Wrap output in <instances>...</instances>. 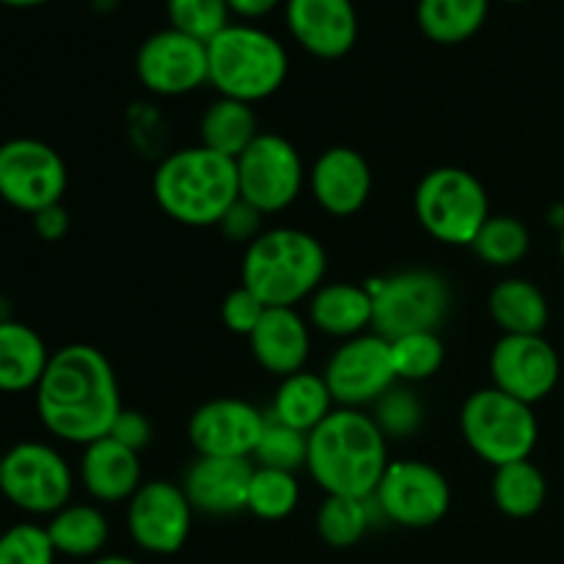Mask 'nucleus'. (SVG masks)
Masks as SVG:
<instances>
[{
    "instance_id": "nucleus-32",
    "label": "nucleus",
    "mask_w": 564,
    "mask_h": 564,
    "mask_svg": "<svg viewBox=\"0 0 564 564\" xmlns=\"http://www.w3.org/2000/svg\"><path fill=\"white\" fill-rule=\"evenodd\" d=\"M301 501V482L292 471L279 468H253L251 488H248V512L262 521H284L295 512Z\"/></svg>"
},
{
    "instance_id": "nucleus-20",
    "label": "nucleus",
    "mask_w": 564,
    "mask_h": 564,
    "mask_svg": "<svg viewBox=\"0 0 564 564\" xmlns=\"http://www.w3.org/2000/svg\"><path fill=\"white\" fill-rule=\"evenodd\" d=\"M314 202L334 218H350L372 196V169L367 158L350 147H330L308 171Z\"/></svg>"
},
{
    "instance_id": "nucleus-34",
    "label": "nucleus",
    "mask_w": 564,
    "mask_h": 564,
    "mask_svg": "<svg viewBox=\"0 0 564 564\" xmlns=\"http://www.w3.org/2000/svg\"><path fill=\"white\" fill-rule=\"evenodd\" d=\"M369 501L350 496H325L317 510V534L330 549H350L367 534Z\"/></svg>"
},
{
    "instance_id": "nucleus-18",
    "label": "nucleus",
    "mask_w": 564,
    "mask_h": 564,
    "mask_svg": "<svg viewBox=\"0 0 564 564\" xmlns=\"http://www.w3.org/2000/svg\"><path fill=\"white\" fill-rule=\"evenodd\" d=\"M286 28L314 58H345L358 39L352 0H286Z\"/></svg>"
},
{
    "instance_id": "nucleus-9",
    "label": "nucleus",
    "mask_w": 564,
    "mask_h": 564,
    "mask_svg": "<svg viewBox=\"0 0 564 564\" xmlns=\"http://www.w3.org/2000/svg\"><path fill=\"white\" fill-rule=\"evenodd\" d=\"M75 477L58 449L42 441H22L3 455L0 494L22 512L55 516L72 499Z\"/></svg>"
},
{
    "instance_id": "nucleus-11",
    "label": "nucleus",
    "mask_w": 564,
    "mask_h": 564,
    "mask_svg": "<svg viewBox=\"0 0 564 564\" xmlns=\"http://www.w3.org/2000/svg\"><path fill=\"white\" fill-rule=\"evenodd\" d=\"M66 182L64 158L50 143L36 138L0 143V198L20 213L36 215L61 204Z\"/></svg>"
},
{
    "instance_id": "nucleus-5",
    "label": "nucleus",
    "mask_w": 564,
    "mask_h": 564,
    "mask_svg": "<svg viewBox=\"0 0 564 564\" xmlns=\"http://www.w3.org/2000/svg\"><path fill=\"white\" fill-rule=\"evenodd\" d=\"M209 83L220 97L262 102L286 80L290 55L273 33L257 25H229L207 44Z\"/></svg>"
},
{
    "instance_id": "nucleus-22",
    "label": "nucleus",
    "mask_w": 564,
    "mask_h": 564,
    "mask_svg": "<svg viewBox=\"0 0 564 564\" xmlns=\"http://www.w3.org/2000/svg\"><path fill=\"white\" fill-rule=\"evenodd\" d=\"M80 482L88 490V496L102 501V505L130 501L143 485L141 457L130 446L105 435V438L83 446Z\"/></svg>"
},
{
    "instance_id": "nucleus-35",
    "label": "nucleus",
    "mask_w": 564,
    "mask_h": 564,
    "mask_svg": "<svg viewBox=\"0 0 564 564\" xmlns=\"http://www.w3.org/2000/svg\"><path fill=\"white\" fill-rule=\"evenodd\" d=\"M308 457V435L301 430H292L286 424L275 422L268 416L262 430V438H259L257 452H253L251 460H257V466L262 468H279V471H301L306 468Z\"/></svg>"
},
{
    "instance_id": "nucleus-36",
    "label": "nucleus",
    "mask_w": 564,
    "mask_h": 564,
    "mask_svg": "<svg viewBox=\"0 0 564 564\" xmlns=\"http://www.w3.org/2000/svg\"><path fill=\"white\" fill-rule=\"evenodd\" d=\"M165 11L174 31L187 33L204 44L231 25V9L226 0H165Z\"/></svg>"
},
{
    "instance_id": "nucleus-26",
    "label": "nucleus",
    "mask_w": 564,
    "mask_h": 564,
    "mask_svg": "<svg viewBox=\"0 0 564 564\" xmlns=\"http://www.w3.org/2000/svg\"><path fill=\"white\" fill-rule=\"evenodd\" d=\"M488 308L505 336H540L549 325V301L529 279H505L490 290Z\"/></svg>"
},
{
    "instance_id": "nucleus-28",
    "label": "nucleus",
    "mask_w": 564,
    "mask_h": 564,
    "mask_svg": "<svg viewBox=\"0 0 564 564\" xmlns=\"http://www.w3.org/2000/svg\"><path fill=\"white\" fill-rule=\"evenodd\" d=\"M259 138L253 105L218 97L202 116V147L237 160Z\"/></svg>"
},
{
    "instance_id": "nucleus-29",
    "label": "nucleus",
    "mask_w": 564,
    "mask_h": 564,
    "mask_svg": "<svg viewBox=\"0 0 564 564\" xmlns=\"http://www.w3.org/2000/svg\"><path fill=\"white\" fill-rule=\"evenodd\" d=\"M488 11L490 0H419L416 22L430 42L460 44L482 31Z\"/></svg>"
},
{
    "instance_id": "nucleus-33",
    "label": "nucleus",
    "mask_w": 564,
    "mask_h": 564,
    "mask_svg": "<svg viewBox=\"0 0 564 564\" xmlns=\"http://www.w3.org/2000/svg\"><path fill=\"white\" fill-rule=\"evenodd\" d=\"M389 345L397 380H402V383H422V380L435 378L441 367H444L446 350L438 330H419V334L397 336Z\"/></svg>"
},
{
    "instance_id": "nucleus-10",
    "label": "nucleus",
    "mask_w": 564,
    "mask_h": 564,
    "mask_svg": "<svg viewBox=\"0 0 564 564\" xmlns=\"http://www.w3.org/2000/svg\"><path fill=\"white\" fill-rule=\"evenodd\" d=\"M240 198L259 213L275 215L297 202L306 182L303 158L292 141L275 132H259L257 141L237 158Z\"/></svg>"
},
{
    "instance_id": "nucleus-3",
    "label": "nucleus",
    "mask_w": 564,
    "mask_h": 564,
    "mask_svg": "<svg viewBox=\"0 0 564 564\" xmlns=\"http://www.w3.org/2000/svg\"><path fill=\"white\" fill-rule=\"evenodd\" d=\"M152 193L158 207L176 224L191 229L218 226L240 198L237 160L202 143L176 149L154 171Z\"/></svg>"
},
{
    "instance_id": "nucleus-30",
    "label": "nucleus",
    "mask_w": 564,
    "mask_h": 564,
    "mask_svg": "<svg viewBox=\"0 0 564 564\" xmlns=\"http://www.w3.org/2000/svg\"><path fill=\"white\" fill-rule=\"evenodd\" d=\"M549 482L532 460H518L499 466L494 474V505L507 518H532L543 510Z\"/></svg>"
},
{
    "instance_id": "nucleus-1",
    "label": "nucleus",
    "mask_w": 564,
    "mask_h": 564,
    "mask_svg": "<svg viewBox=\"0 0 564 564\" xmlns=\"http://www.w3.org/2000/svg\"><path fill=\"white\" fill-rule=\"evenodd\" d=\"M36 413L44 430L66 444L105 438L121 413L119 380L108 356L91 345H66L50 356L36 386Z\"/></svg>"
},
{
    "instance_id": "nucleus-43",
    "label": "nucleus",
    "mask_w": 564,
    "mask_h": 564,
    "mask_svg": "<svg viewBox=\"0 0 564 564\" xmlns=\"http://www.w3.org/2000/svg\"><path fill=\"white\" fill-rule=\"evenodd\" d=\"M231 9V14L248 17V20H257V17L270 14L281 0H226Z\"/></svg>"
},
{
    "instance_id": "nucleus-42",
    "label": "nucleus",
    "mask_w": 564,
    "mask_h": 564,
    "mask_svg": "<svg viewBox=\"0 0 564 564\" xmlns=\"http://www.w3.org/2000/svg\"><path fill=\"white\" fill-rule=\"evenodd\" d=\"M31 218H33V229H36V235L47 242L61 240V237L69 231V215H66V209L61 207V204H53V207L42 209V213L31 215Z\"/></svg>"
},
{
    "instance_id": "nucleus-4",
    "label": "nucleus",
    "mask_w": 564,
    "mask_h": 564,
    "mask_svg": "<svg viewBox=\"0 0 564 564\" xmlns=\"http://www.w3.org/2000/svg\"><path fill=\"white\" fill-rule=\"evenodd\" d=\"M328 273L323 242L295 226L264 229L242 257V286L264 306H290L308 301Z\"/></svg>"
},
{
    "instance_id": "nucleus-41",
    "label": "nucleus",
    "mask_w": 564,
    "mask_h": 564,
    "mask_svg": "<svg viewBox=\"0 0 564 564\" xmlns=\"http://www.w3.org/2000/svg\"><path fill=\"white\" fill-rule=\"evenodd\" d=\"M108 435L141 455V449H147V446L152 444L154 427H152V422H149L147 413L127 411V408H121V413L116 416L113 427H110Z\"/></svg>"
},
{
    "instance_id": "nucleus-23",
    "label": "nucleus",
    "mask_w": 564,
    "mask_h": 564,
    "mask_svg": "<svg viewBox=\"0 0 564 564\" xmlns=\"http://www.w3.org/2000/svg\"><path fill=\"white\" fill-rule=\"evenodd\" d=\"M308 325L334 339H352L372 328V292L369 286L334 281L308 297Z\"/></svg>"
},
{
    "instance_id": "nucleus-37",
    "label": "nucleus",
    "mask_w": 564,
    "mask_h": 564,
    "mask_svg": "<svg viewBox=\"0 0 564 564\" xmlns=\"http://www.w3.org/2000/svg\"><path fill=\"white\" fill-rule=\"evenodd\" d=\"M375 422L386 438H411L424 422V408L413 391L394 386L375 402Z\"/></svg>"
},
{
    "instance_id": "nucleus-39",
    "label": "nucleus",
    "mask_w": 564,
    "mask_h": 564,
    "mask_svg": "<svg viewBox=\"0 0 564 564\" xmlns=\"http://www.w3.org/2000/svg\"><path fill=\"white\" fill-rule=\"evenodd\" d=\"M264 312H268V306L242 284L231 290L220 303V319H224L226 328L237 336H246V339L253 334Z\"/></svg>"
},
{
    "instance_id": "nucleus-27",
    "label": "nucleus",
    "mask_w": 564,
    "mask_h": 564,
    "mask_svg": "<svg viewBox=\"0 0 564 564\" xmlns=\"http://www.w3.org/2000/svg\"><path fill=\"white\" fill-rule=\"evenodd\" d=\"M47 538L55 554L72 560H91L102 554L110 538V523L105 512L94 505H66L55 516H50Z\"/></svg>"
},
{
    "instance_id": "nucleus-7",
    "label": "nucleus",
    "mask_w": 564,
    "mask_h": 564,
    "mask_svg": "<svg viewBox=\"0 0 564 564\" xmlns=\"http://www.w3.org/2000/svg\"><path fill=\"white\" fill-rule=\"evenodd\" d=\"M460 430L474 455L494 468L529 460L540 435L532 405L505 394L496 386L474 391L463 402Z\"/></svg>"
},
{
    "instance_id": "nucleus-47",
    "label": "nucleus",
    "mask_w": 564,
    "mask_h": 564,
    "mask_svg": "<svg viewBox=\"0 0 564 564\" xmlns=\"http://www.w3.org/2000/svg\"><path fill=\"white\" fill-rule=\"evenodd\" d=\"M560 257H562V262H564V229L560 231Z\"/></svg>"
},
{
    "instance_id": "nucleus-19",
    "label": "nucleus",
    "mask_w": 564,
    "mask_h": 564,
    "mask_svg": "<svg viewBox=\"0 0 564 564\" xmlns=\"http://www.w3.org/2000/svg\"><path fill=\"white\" fill-rule=\"evenodd\" d=\"M253 463L248 457H202L187 466L182 490L193 512L209 518H229L248 510Z\"/></svg>"
},
{
    "instance_id": "nucleus-24",
    "label": "nucleus",
    "mask_w": 564,
    "mask_h": 564,
    "mask_svg": "<svg viewBox=\"0 0 564 564\" xmlns=\"http://www.w3.org/2000/svg\"><path fill=\"white\" fill-rule=\"evenodd\" d=\"M50 356L42 336L25 323H0V391L20 394V391H36Z\"/></svg>"
},
{
    "instance_id": "nucleus-40",
    "label": "nucleus",
    "mask_w": 564,
    "mask_h": 564,
    "mask_svg": "<svg viewBox=\"0 0 564 564\" xmlns=\"http://www.w3.org/2000/svg\"><path fill=\"white\" fill-rule=\"evenodd\" d=\"M262 224H264V213H259L253 204L237 198V202L229 207V213L224 215V220L218 224V229L224 231L226 240L242 242V246L248 248L264 231Z\"/></svg>"
},
{
    "instance_id": "nucleus-48",
    "label": "nucleus",
    "mask_w": 564,
    "mask_h": 564,
    "mask_svg": "<svg viewBox=\"0 0 564 564\" xmlns=\"http://www.w3.org/2000/svg\"><path fill=\"white\" fill-rule=\"evenodd\" d=\"M0 477H3V455H0Z\"/></svg>"
},
{
    "instance_id": "nucleus-13",
    "label": "nucleus",
    "mask_w": 564,
    "mask_h": 564,
    "mask_svg": "<svg viewBox=\"0 0 564 564\" xmlns=\"http://www.w3.org/2000/svg\"><path fill=\"white\" fill-rule=\"evenodd\" d=\"M369 501L402 529H430L449 512L452 488L444 474L424 460H394Z\"/></svg>"
},
{
    "instance_id": "nucleus-12",
    "label": "nucleus",
    "mask_w": 564,
    "mask_h": 564,
    "mask_svg": "<svg viewBox=\"0 0 564 564\" xmlns=\"http://www.w3.org/2000/svg\"><path fill=\"white\" fill-rule=\"evenodd\" d=\"M323 378L339 408L361 411L375 405L386 391L397 386L389 339L375 330L345 339L325 364Z\"/></svg>"
},
{
    "instance_id": "nucleus-49",
    "label": "nucleus",
    "mask_w": 564,
    "mask_h": 564,
    "mask_svg": "<svg viewBox=\"0 0 564 564\" xmlns=\"http://www.w3.org/2000/svg\"><path fill=\"white\" fill-rule=\"evenodd\" d=\"M505 3H527V0H505Z\"/></svg>"
},
{
    "instance_id": "nucleus-8",
    "label": "nucleus",
    "mask_w": 564,
    "mask_h": 564,
    "mask_svg": "<svg viewBox=\"0 0 564 564\" xmlns=\"http://www.w3.org/2000/svg\"><path fill=\"white\" fill-rule=\"evenodd\" d=\"M372 292V330L383 339H397L419 330H438L452 306L444 275L433 270H400L369 281Z\"/></svg>"
},
{
    "instance_id": "nucleus-15",
    "label": "nucleus",
    "mask_w": 564,
    "mask_h": 564,
    "mask_svg": "<svg viewBox=\"0 0 564 564\" xmlns=\"http://www.w3.org/2000/svg\"><path fill=\"white\" fill-rule=\"evenodd\" d=\"M135 72L143 88L158 97H182L209 83L207 44L165 28L138 47Z\"/></svg>"
},
{
    "instance_id": "nucleus-2",
    "label": "nucleus",
    "mask_w": 564,
    "mask_h": 564,
    "mask_svg": "<svg viewBox=\"0 0 564 564\" xmlns=\"http://www.w3.org/2000/svg\"><path fill=\"white\" fill-rule=\"evenodd\" d=\"M389 468V438L369 413L336 408L308 433L306 471L325 496L369 501Z\"/></svg>"
},
{
    "instance_id": "nucleus-46",
    "label": "nucleus",
    "mask_w": 564,
    "mask_h": 564,
    "mask_svg": "<svg viewBox=\"0 0 564 564\" xmlns=\"http://www.w3.org/2000/svg\"><path fill=\"white\" fill-rule=\"evenodd\" d=\"M11 314H9V301L6 297H0V323H9Z\"/></svg>"
},
{
    "instance_id": "nucleus-16",
    "label": "nucleus",
    "mask_w": 564,
    "mask_h": 564,
    "mask_svg": "<svg viewBox=\"0 0 564 564\" xmlns=\"http://www.w3.org/2000/svg\"><path fill=\"white\" fill-rule=\"evenodd\" d=\"M560 356L543 334L501 336L490 350L494 386L527 405L545 400L560 383Z\"/></svg>"
},
{
    "instance_id": "nucleus-25",
    "label": "nucleus",
    "mask_w": 564,
    "mask_h": 564,
    "mask_svg": "<svg viewBox=\"0 0 564 564\" xmlns=\"http://www.w3.org/2000/svg\"><path fill=\"white\" fill-rule=\"evenodd\" d=\"M334 405L336 402L323 375L303 369L290 378H281L273 397V408H270V419L308 435L336 411Z\"/></svg>"
},
{
    "instance_id": "nucleus-17",
    "label": "nucleus",
    "mask_w": 564,
    "mask_h": 564,
    "mask_svg": "<svg viewBox=\"0 0 564 564\" xmlns=\"http://www.w3.org/2000/svg\"><path fill=\"white\" fill-rule=\"evenodd\" d=\"M268 416L251 402L235 397H218L193 411L187 422V438L202 457H248L257 452Z\"/></svg>"
},
{
    "instance_id": "nucleus-44",
    "label": "nucleus",
    "mask_w": 564,
    "mask_h": 564,
    "mask_svg": "<svg viewBox=\"0 0 564 564\" xmlns=\"http://www.w3.org/2000/svg\"><path fill=\"white\" fill-rule=\"evenodd\" d=\"M91 564H141V562L130 560V556H121V554H108V556H97Z\"/></svg>"
},
{
    "instance_id": "nucleus-14",
    "label": "nucleus",
    "mask_w": 564,
    "mask_h": 564,
    "mask_svg": "<svg viewBox=\"0 0 564 564\" xmlns=\"http://www.w3.org/2000/svg\"><path fill=\"white\" fill-rule=\"evenodd\" d=\"M193 527V507L182 485L169 479H149L127 505V532L132 543L154 556H171L187 543Z\"/></svg>"
},
{
    "instance_id": "nucleus-45",
    "label": "nucleus",
    "mask_w": 564,
    "mask_h": 564,
    "mask_svg": "<svg viewBox=\"0 0 564 564\" xmlns=\"http://www.w3.org/2000/svg\"><path fill=\"white\" fill-rule=\"evenodd\" d=\"M42 3H50V0H0V6H14V9H33Z\"/></svg>"
},
{
    "instance_id": "nucleus-38",
    "label": "nucleus",
    "mask_w": 564,
    "mask_h": 564,
    "mask_svg": "<svg viewBox=\"0 0 564 564\" xmlns=\"http://www.w3.org/2000/svg\"><path fill=\"white\" fill-rule=\"evenodd\" d=\"M55 556L47 529L36 523H17L0 534V564H55Z\"/></svg>"
},
{
    "instance_id": "nucleus-21",
    "label": "nucleus",
    "mask_w": 564,
    "mask_h": 564,
    "mask_svg": "<svg viewBox=\"0 0 564 564\" xmlns=\"http://www.w3.org/2000/svg\"><path fill=\"white\" fill-rule=\"evenodd\" d=\"M312 325L290 306H268L253 334L248 336L251 352L264 372L290 378L303 372L312 352Z\"/></svg>"
},
{
    "instance_id": "nucleus-31",
    "label": "nucleus",
    "mask_w": 564,
    "mask_h": 564,
    "mask_svg": "<svg viewBox=\"0 0 564 564\" xmlns=\"http://www.w3.org/2000/svg\"><path fill=\"white\" fill-rule=\"evenodd\" d=\"M529 248H532V235L527 224L512 215H490L471 242V251L490 268H516Z\"/></svg>"
},
{
    "instance_id": "nucleus-6",
    "label": "nucleus",
    "mask_w": 564,
    "mask_h": 564,
    "mask_svg": "<svg viewBox=\"0 0 564 564\" xmlns=\"http://www.w3.org/2000/svg\"><path fill=\"white\" fill-rule=\"evenodd\" d=\"M416 218L433 240L471 248L474 237L490 218L488 191L466 169L444 165L422 176L413 196Z\"/></svg>"
}]
</instances>
